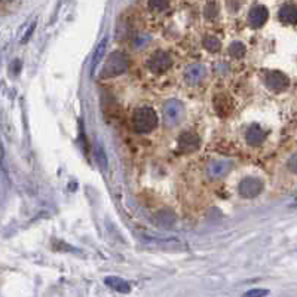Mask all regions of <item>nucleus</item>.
Returning a JSON list of instances; mask_svg holds the SVG:
<instances>
[{"label": "nucleus", "mask_w": 297, "mask_h": 297, "mask_svg": "<svg viewBox=\"0 0 297 297\" xmlns=\"http://www.w3.org/2000/svg\"><path fill=\"white\" fill-rule=\"evenodd\" d=\"M97 161L100 162V165L104 168L106 167V161H104V153H103V149L101 147H98V157H97Z\"/></svg>", "instance_id": "obj_21"}, {"label": "nucleus", "mask_w": 297, "mask_h": 297, "mask_svg": "<svg viewBox=\"0 0 297 297\" xmlns=\"http://www.w3.org/2000/svg\"><path fill=\"white\" fill-rule=\"evenodd\" d=\"M201 144V139L198 134L195 132H183L180 137H178V141H177V146H178V150L181 153H190V152H195L198 150Z\"/></svg>", "instance_id": "obj_8"}, {"label": "nucleus", "mask_w": 297, "mask_h": 297, "mask_svg": "<svg viewBox=\"0 0 297 297\" xmlns=\"http://www.w3.org/2000/svg\"><path fill=\"white\" fill-rule=\"evenodd\" d=\"M149 6L155 12H162L168 8V0H149Z\"/></svg>", "instance_id": "obj_17"}, {"label": "nucleus", "mask_w": 297, "mask_h": 297, "mask_svg": "<svg viewBox=\"0 0 297 297\" xmlns=\"http://www.w3.org/2000/svg\"><path fill=\"white\" fill-rule=\"evenodd\" d=\"M106 49H107V37H104V39L100 42V45L97 47V49H95L94 57H93V67H91L93 73H94L95 67L101 63V60H103V57H104V54H106Z\"/></svg>", "instance_id": "obj_14"}, {"label": "nucleus", "mask_w": 297, "mask_h": 297, "mask_svg": "<svg viewBox=\"0 0 297 297\" xmlns=\"http://www.w3.org/2000/svg\"><path fill=\"white\" fill-rule=\"evenodd\" d=\"M287 168H288L291 172L297 174V153H294L293 156L288 159V162H287Z\"/></svg>", "instance_id": "obj_20"}, {"label": "nucleus", "mask_w": 297, "mask_h": 297, "mask_svg": "<svg viewBox=\"0 0 297 297\" xmlns=\"http://www.w3.org/2000/svg\"><path fill=\"white\" fill-rule=\"evenodd\" d=\"M280 21L282 24H287V26H296L297 24V6L296 5H291V3H287L284 5L280 12Z\"/></svg>", "instance_id": "obj_11"}, {"label": "nucleus", "mask_w": 297, "mask_h": 297, "mask_svg": "<svg viewBox=\"0 0 297 297\" xmlns=\"http://www.w3.org/2000/svg\"><path fill=\"white\" fill-rule=\"evenodd\" d=\"M106 285H109L111 290H115V291H118V293H129L131 291V285L125 281V280H122V278H119V277H107L106 280Z\"/></svg>", "instance_id": "obj_13"}, {"label": "nucleus", "mask_w": 297, "mask_h": 297, "mask_svg": "<svg viewBox=\"0 0 297 297\" xmlns=\"http://www.w3.org/2000/svg\"><path fill=\"white\" fill-rule=\"evenodd\" d=\"M267 290H263V288H253L250 291H247L242 297H265L267 296Z\"/></svg>", "instance_id": "obj_19"}, {"label": "nucleus", "mask_w": 297, "mask_h": 297, "mask_svg": "<svg viewBox=\"0 0 297 297\" xmlns=\"http://www.w3.org/2000/svg\"><path fill=\"white\" fill-rule=\"evenodd\" d=\"M239 195L242 198H256L262 193L263 190V181L259 180V178H254V177H248V178H244L241 183H239Z\"/></svg>", "instance_id": "obj_5"}, {"label": "nucleus", "mask_w": 297, "mask_h": 297, "mask_svg": "<svg viewBox=\"0 0 297 297\" xmlns=\"http://www.w3.org/2000/svg\"><path fill=\"white\" fill-rule=\"evenodd\" d=\"M202 45L208 52H219L221 49V42L216 36H207L202 40Z\"/></svg>", "instance_id": "obj_15"}, {"label": "nucleus", "mask_w": 297, "mask_h": 297, "mask_svg": "<svg viewBox=\"0 0 297 297\" xmlns=\"http://www.w3.org/2000/svg\"><path fill=\"white\" fill-rule=\"evenodd\" d=\"M265 85L275 93H281L284 89L288 88L290 85V79L287 78L281 72H269L265 76Z\"/></svg>", "instance_id": "obj_6"}, {"label": "nucleus", "mask_w": 297, "mask_h": 297, "mask_svg": "<svg viewBox=\"0 0 297 297\" xmlns=\"http://www.w3.org/2000/svg\"><path fill=\"white\" fill-rule=\"evenodd\" d=\"M3 2H11V0H3Z\"/></svg>", "instance_id": "obj_22"}, {"label": "nucleus", "mask_w": 297, "mask_h": 297, "mask_svg": "<svg viewBox=\"0 0 297 297\" xmlns=\"http://www.w3.org/2000/svg\"><path fill=\"white\" fill-rule=\"evenodd\" d=\"M129 67V58L128 55L121 52V51H115L107 57V61L104 63V67L101 70V78H115L119 76L122 73H125Z\"/></svg>", "instance_id": "obj_2"}, {"label": "nucleus", "mask_w": 297, "mask_h": 297, "mask_svg": "<svg viewBox=\"0 0 297 297\" xmlns=\"http://www.w3.org/2000/svg\"><path fill=\"white\" fill-rule=\"evenodd\" d=\"M217 12H219V9H217V5H216L214 2H210V3L205 6V16H207V18H210V19L216 18V16H217Z\"/></svg>", "instance_id": "obj_18"}, {"label": "nucleus", "mask_w": 297, "mask_h": 297, "mask_svg": "<svg viewBox=\"0 0 297 297\" xmlns=\"http://www.w3.org/2000/svg\"><path fill=\"white\" fill-rule=\"evenodd\" d=\"M245 140L250 146H259V144H262V141L265 140V131L260 126L254 124L247 129Z\"/></svg>", "instance_id": "obj_12"}, {"label": "nucleus", "mask_w": 297, "mask_h": 297, "mask_svg": "<svg viewBox=\"0 0 297 297\" xmlns=\"http://www.w3.org/2000/svg\"><path fill=\"white\" fill-rule=\"evenodd\" d=\"M132 126L139 134H147L157 126L156 111L152 107H139L132 115Z\"/></svg>", "instance_id": "obj_1"}, {"label": "nucleus", "mask_w": 297, "mask_h": 297, "mask_svg": "<svg viewBox=\"0 0 297 297\" xmlns=\"http://www.w3.org/2000/svg\"><path fill=\"white\" fill-rule=\"evenodd\" d=\"M185 115H186L185 106L178 100H170L164 104L162 118H164V124L168 128L180 125L185 119Z\"/></svg>", "instance_id": "obj_3"}, {"label": "nucleus", "mask_w": 297, "mask_h": 297, "mask_svg": "<svg viewBox=\"0 0 297 297\" xmlns=\"http://www.w3.org/2000/svg\"><path fill=\"white\" fill-rule=\"evenodd\" d=\"M232 168V162L226 161V159H216L211 161L207 167V174L211 180H219L221 177H224L229 170Z\"/></svg>", "instance_id": "obj_7"}, {"label": "nucleus", "mask_w": 297, "mask_h": 297, "mask_svg": "<svg viewBox=\"0 0 297 297\" xmlns=\"http://www.w3.org/2000/svg\"><path fill=\"white\" fill-rule=\"evenodd\" d=\"M245 52H247V48H245L244 43H241V42H234L229 47V54L234 58H242L245 55Z\"/></svg>", "instance_id": "obj_16"}, {"label": "nucleus", "mask_w": 297, "mask_h": 297, "mask_svg": "<svg viewBox=\"0 0 297 297\" xmlns=\"http://www.w3.org/2000/svg\"><path fill=\"white\" fill-rule=\"evenodd\" d=\"M149 68L152 73L155 75H162L165 73L170 67L172 65V60L170 54H167L165 51H156L150 58H149Z\"/></svg>", "instance_id": "obj_4"}, {"label": "nucleus", "mask_w": 297, "mask_h": 297, "mask_svg": "<svg viewBox=\"0 0 297 297\" xmlns=\"http://www.w3.org/2000/svg\"><path fill=\"white\" fill-rule=\"evenodd\" d=\"M267 16H269V12H267L265 6L257 5L251 9L250 14H248V22H250L253 29H260L267 21Z\"/></svg>", "instance_id": "obj_9"}, {"label": "nucleus", "mask_w": 297, "mask_h": 297, "mask_svg": "<svg viewBox=\"0 0 297 297\" xmlns=\"http://www.w3.org/2000/svg\"><path fill=\"white\" fill-rule=\"evenodd\" d=\"M207 75V68L202 64H192L185 72V79L189 85H198Z\"/></svg>", "instance_id": "obj_10"}]
</instances>
